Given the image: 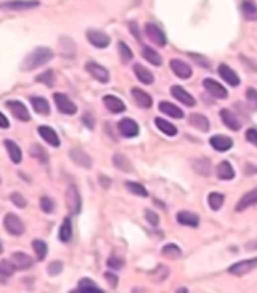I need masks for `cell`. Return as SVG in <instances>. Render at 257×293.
<instances>
[{
    "label": "cell",
    "mask_w": 257,
    "mask_h": 293,
    "mask_svg": "<svg viewBox=\"0 0 257 293\" xmlns=\"http://www.w3.org/2000/svg\"><path fill=\"white\" fill-rule=\"evenodd\" d=\"M54 57V53L51 48H47V47H38L35 50H32L26 57L24 60L21 62L20 65V69L21 71H33L39 66H44L45 63H48L50 60H53Z\"/></svg>",
    "instance_id": "1"
},
{
    "label": "cell",
    "mask_w": 257,
    "mask_h": 293,
    "mask_svg": "<svg viewBox=\"0 0 257 293\" xmlns=\"http://www.w3.org/2000/svg\"><path fill=\"white\" fill-rule=\"evenodd\" d=\"M65 200H66V206L68 211L72 215H77L81 212V195L77 189L75 185H69L66 192H65Z\"/></svg>",
    "instance_id": "2"
},
{
    "label": "cell",
    "mask_w": 257,
    "mask_h": 293,
    "mask_svg": "<svg viewBox=\"0 0 257 293\" xmlns=\"http://www.w3.org/2000/svg\"><path fill=\"white\" fill-rule=\"evenodd\" d=\"M3 227L6 229V232L12 236H21L26 230L24 227V223L12 212L6 214L5 218H3Z\"/></svg>",
    "instance_id": "3"
},
{
    "label": "cell",
    "mask_w": 257,
    "mask_h": 293,
    "mask_svg": "<svg viewBox=\"0 0 257 293\" xmlns=\"http://www.w3.org/2000/svg\"><path fill=\"white\" fill-rule=\"evenodd\" d=\"M53 98H54L56 107H57V110H59L60 113L68 115V116H72V115L77 113V106L69 100V96H68L66 93L57 92V93L53 95Z\"/></svg>",
    "instance_id": "4"
},
{
    "label": "cell",
    "mask_w": 257,
    "mask_h": 293,
    "mask_svg": "<svg viewBox=\"0 0 257 293\" xmlns=\"http://www.w3.org/2000/svg\"><path fill=\"white\" fill-rule=\"evenodd\" d=\"M38 6V0H9V2H3L0 5L2 11H29Z\"/></svg>",
    "instance_id": "5"
},
{
    "label": "cell",
    "mask_w": 257,
    "mask_h": 293,
    "mask_svg": "<svg viewBox=\"0 0 257 293\" xmlns=\"http://www.w3.org/2000/svg\"><path fill=\"white\" fill-rule=\"evenodd\" d=\"M5 107H8V110L12 113V116L15 119H18L20 122H30L32 118H30V113L29 110L26 109V106L17 100H9L5 103Z\"/></svg>",
    "instance_id": "6"
},
{
    "label": "cell",
    "mask_w": 257,
    "mask_h": 293,
    "mask_svg": "<svg viewBox=\"0 0 257 293\" xmlns=\"http://www.w3.org/2000/svg\"><path fill=\"white\" fill-rule=\"evenodd\" d=\"M118 130L119 134L125 139H132L137 137L140 133V127L135 121H132L131 118H124L119 124H118Z\"/></svg>",
    "instance_id": "7"
},
{
    "label": "cell",
    "mask_w": 257,
    "mask_h": 293,
    "mask_svg": "<svg viewBox=\"0 0 257 293\" xmlns=\"http://www.w3.org/2000/svg\"><path fill=\"white\" fill-rule=\"evenodd\" d=\"M170 93H171V96L175 98V100H178L181 104H184L187 107H194L197 104L196 98L190 92H187L184 87H181V86H171Z\"/></svg>",
    "instance_id": "8"
},
{
    "label": "cell",
    "mask_w": 257,
    "mask_h": 293,
    "mask_svg": "<svg viewBox=\"0 0 257 293\" xmlns=\"http://www.w3.org/2000/svg\"><path fill=\"white\" fill-rule=\"evenodd\" d=\"M144 33H146V36H147L153 44H156L158 47H165V44H167V36H165V33H164L156 24L147 23V24L144 26Z\"/></svg>",
    "instance_id": "9"
},
{
    "label": "cell",
    "mask_w": 257,
    "mask_h": 293,
    "mask_svg": "<svg viewBox=\"0 0 257 293\" xmlns=\"http://www.w3.org/2000/svg\"><path fill=\"white\" fill-rule=\"evenodd\" d=\"M254 268H257V257L248 259V260H242V262H236V263H233L227 271H229V274H232V275L242 277V275L248 274L250 271H253Z\"/></svg>",
    "instance_id": "10"
},
{
    "label": "cell",
    "mask_w": 257,
    "mask_h": 293,
    "mask_svg": "<svg viewBox=\"0 0 257 293\" xmlns=\"http://www.w3.org/2000/svg\"><path fill=\"white\" fill-rule=\"evenodd\" d=\"M202 84H203V87L208 90V93L211 95V96H214V98H217V100H226L227 98V89L226 87H223L218 81H215V80H212V78H205L203 81H202Z\"/></svg>",
    "instance_id": "11"
},
{
    "label": "cell",
    "mask_w": 257,
    "mask_h": 293,
    "mask_svg": "<svg viewBox=\"0 0 257 293\" xmlns=\"http://www.w3.org/2000/svg\"><path fill=\"white\" fill-rule=\"evenodd\" d=\"M86 71H88L100 83H109V80H110L109 69L104 68L103 65L97 63V62H88V63H86Z\"/></svg>",
    "instance_id": "12"
},
{
    "label": "cell",
    "mask_w": 257,
    "mask_h": 293,
    "mask_svg": "<svg viewBox=\"0 0 257 293\" xmlns=\"http://www.w3.org/2000/svg\"><path fill=\"white\" fill-rule=\"evenodd\" d=\"M69 158L78 165V167H81V168H92V164H94V161H92V158L86 153L83 149H80V147H74V149H71L69 150Z\"/></svg>",
    "instance_id": "13"
},
{
    "label": "cell",
    "mask_w": 257,
    "mask_h": 293,
    "mask_svg": "<svg viewBox=\"0 0 257 293\" xmlns=\"http://www.w3.org/2000/svg\"><path fill=\"white\" fill-rule=\"evenodd\" d=\"M170 68L173 71V74L181 78V80H187L193 75V69L188 63H185L181 59H171L170 60Z\"/></svg>",
    "instance_id": "14"
},
{
    "label": "cell",
    "mask_w": 257,
    "mask_h": 293,
    "mask_svg": "<svg viewBox=\"0 0 257 293\" xmlns=\"http://www.w3.org/2000/svg\"><path fill=\"white\" fill-rule=\"evenodd\" d=\"M86 36H88V41L97 48H106L110 45V41H112L107 33H104L101 30H94V29L88 30V35Z\"/></svg>",
    "instance_id": "15"
},
{
    "label": "cell",
    "mask_w": 257,
    "mask_h": 293,
    "mask_svg": "<svg viewBox=\"0 0 257 293\" xmlns=\"http://www.w3.org/2000/svg\"><path fill=\"white\" fill-rule=\"evenodd\" d=\"M209 145H211L212 149H215L218 152H227L233 147V140L227 136L217 134V136H212L209 139Z\"/></svg>",
    "instance_id": "16"
},
{
    "label": "cell",
    "mask_w": 257,
    "mask_h": 293,
    "mask_svg": "<svg viewBox=\"0 0 257 293\" xmlns=\"http://www.w3.org/2000/svg\"><path fill=\"white\" fill-rule=\"evenodd\" d=\"M131 95L134 98V103L140 109H150L152 107V96L140 87H132Z\"/></svg>",
    "instance_id": "17"
},
{
    "label": "cell",
    "mask_w": 257,
    "mask_h": 293,
    "mask_svg": "<svg viewBox=\"0 0 257 293\" xmlns=\"http://www.w3.org/2000/svg\"><path fill=\"white\" fill-rule=\"evenodd\" d=\"M103 103H104L106 109H107L110 113H113V115L124 113V112L127 110L125 103H124L122 100H119V98L115 96V95H106V96L103 98Z\"/></svg>",
    "instance_id": "18"
},
{
    "label": "cell",
    "mask_w": 257,
    "mask_h": 293,
    "mask_svg": "<svg viewBox=\"0 0 257 293\" xmlns=\"http://www.w3.org/2000/svg\"><path fill=\"white\" fill-rule=\"evenodd\" d=\"M218 74H220V77H221L226 83H229L232 87H236V86L241 84L239 75H238L229 65H226V63H221V65L218 66Z\"/></svg>",
    "instance_id": "19"
},
{
    "label": "cell",
    "mask_w": 257,
    "mask_h": 293,
    "mask_svg": "<svg viewBox=\"0 0 257 293\" xmlns=\"http://www.w3.org/2000/svg\"><path fill=\"white\" fill-rule=\"evenodd\" d=\"M71 293H104V290L91 278H83L78 281V287L71 290Z\"/></svg>",
    "instance_id": "20"
},
{
    "label": "cell",
    "mask_w": 257,
    "mask_h": 293,
    "mask_svg": "<svg viewBox=\"0 0 257 293\" xmlns=\"http://www.w3.org/2000/svg\"><path fill=\"white\" fill-rule=\"evenodd\" d=\"M254 205H257V188L245 192L239 199L235 209H236V212H242V211H245V209H248L250 206H254Z\"/></svg>",
    "instance_id": "21"
},
{
    "label": "cell",
    "mask_w": 257,
    "mask_h": 293,
    "mask_svg": "<svg viewBox=\"0 0 257 293\" xmlns=\"http://www.w3.org/2000/svg\"><path fill=\"white\" fill-rule=\"evenodd\" d=\"M220 118H221L223 124H224L229 130H232V131H239L241 127H242V122H241V121L235 116V113L230 112L229 109H223V110L220 112Z\"/></svg>",
    "instance_id": "22"
},
{
    "label": "cell",
    "mask_w": 257,
    "mask_h": 293,
    "mask_svg": "<svg viewBox=\"0 0 257 293\" xmlns=\"http://www.w3.org/2000/svg\"><path fill=\"white\" fill-rule=\"evenodd\" d=\"M176 221L181 224V226H187V227H199L200 224V218L197 214L194 212H188V211H181L176 214Z\"/></svg>",
    "instance_id": "23"
},
{
    "label": "cell",
    "mask_w": 257,
    "mask_h": 293,
    "mask_svg": "<svg viewBox=\"0 0 257 293\" xmlns=\"http://www.w3.org/2000/svg\"><path fill=\"white\" fill-rule=\"evenodd\" d=\"M159 112L161 113H164V115H167V116H170V118H173V119H182L185 115H184V110L181 109V107H178V106H175V104H171V103H168V101H161L159 103Z\"/></svg>",
    "instance_id": "24"
},
{
    "label": "cell",
    "mask_w": 257,
    "mask_h": 293,
    "mask_svg": "<svg viewBox=\"0 0 257 293\" xmlns=\"http://www.w3.org/2000/svg\"><path fill=\"white\" fill-rule=\"evenodd\" d=\"M11 260L14 262L15 268L20 269V271H24V269H29L33 266V259L26 254V253H21V251H17V253H12L11 256Z\"/></svg>",
    "instance_id": "25"
},
{
    "label": "cell",
    "mask_w": 257,
    "mask_h": 293,
    "mask_svg": "<svg viewBox=\"0 0 257 293\" xmlns=\"http://www.w3.org/2000/svg\"><path fill=\"white\" fill-rule=\"evenodd\" d=\"M38 133H39V136H41L50 146H53V147H59V146H60V139H59L57 133H56L53 128L42 125V127L38 128Z\"/></svg>",
    "instance_id": "26"
},
{
    "label": "cell",
    "mask_w": 257,
    "mask_h": 293,
    "mask_svg": "<svg viewBox=\"0 0 257 293\" xmlns=\"http://www.w3.org/2000/svg\"><path fill=\"white\" fill-rule=\"evenodd\" d=\"M188 124H190L193 128H196V130H199V131H203V133L209 131V128H211V124H209L208 118L203 116V115H200V113H193V115H190Z\"/></svg>",
    "instance_id": "27"
},
{
    "label": "cell",
    "mask_w": 257,
    "mask_h": 293,
    "mask_svg": "<svg viewBox=\"0 0 257 293\" xmlns=\"http://www.w3.org/2000/svg\"><path fill=\"white\" fill-rule=\"evenodd\" d=\"M30 104L33 107V110L38 113V115H42V116H48L50 115V104L48 101L45 100V98L42 96H30Z\"/></svg>",
    "instance_id": "28"
},
{
    "label": "cell",
    "mask_w": 257,
    "mask_h": 293,
    "mask_svg": "<svg viewBox=\"0 0 257 293\" xmlns=\"http://www.w3.org/2000/svg\"><path fill=\"white\" fill-rule=\"evenodd\" d=\"M235 168L232 167V164L229 161H221L217 165V177L220 180H232L235 177Z\"/></svg>",
    "instance_id": "29"
},
{
    "label": "cell",
    "mask_w": 257,
    "mask_h": 293,
    "mask_svg": "<svg viewBox=\"0 0 257 293\" xmlns=\"http://www.w3.org/2000/svg\"><path fill=\"white\" fill-rule=\"evenodd\" d=\"M3 145H5V147H6V150H8V153H9V158L12 159V162L20 164L21 159H23V152H21V149L17 146V143L12 142V140H9V139H5V140H3Z\"/></svg>",
    "instance_id": "30"
},
{
    "label": "cell",
    "mask_w": 257,
    "mask_h": 293,
    "mask_svg": "<svg viewBox=\"0 0 257 293\" xmlns=\"http://www.w3.org/2000/svg\"><path fill=\"white\" fill-rule=\"evenodd\" d=\"M155 125L162 134H165L168 137H175L178 134V128L173 124H170L168 121L162 119V118H155Z\"/></svg>",
    "instance_id": "31"
},
{
    "label": "cell",
    "mask_w": 257,
    "mask_h": 293,
    "mask_svg": "<svg viewBox=\"0 0 257 293\" xmlns=\"http://www.w3.org/2000/svg\"><path fill=\"white\" fill-rule=\"evenodd\" d=\"M141 56H143L149 63H152L153 66H161V65H162V57H161V54L156 53V50H153L152 47L143 45V48H141Z\"/></svg>",
    "instance_id": "32"
},
{
    "label": "cell",
    "mask_w": 257,
    "mask_h": 293,
    "mask_svg": "<svg viewBox=\"0 0 257 293\" xmlns=\"http://www.w3.org/2000/svg\"><path fill=\"white\" fill-rule=\"evenodd\" d=\"M193 168L202 176H209L212 171V164L209 158H199L193 161Z\"/></svg>",
    "instance_id": "33"
},
{
    "label": "cell",
    "mask_w": 257,
    "mask_h": 293,
    "mask_svg": "<svg viewBox=\"0 0 257 293\" xmlns=\"http://www.w3.org/2000/svg\"><path fill=\"white\" fill-rule=\"evenodd\" d=\"M134 74H135V77L141 81V83H144V84H152L153 83V74L147 69V68H144L143 65H140V63H135L134 65Z\"/></svg>",
    "instance_id": "34"
},
{
    "label": "cell",
    "mask_w": 257,
    "mask_h": 293,
    "mask_svg": "<svg viewBox=\"0 0 257 293\" xmlns=\"http://www.w3.org/2000/svg\"><path fill=\"white\" fill-rule=\"evenodd\" d=\"M71 238H72V223H71V220L66 217V218L63 220L60 229H59V241L63 242V244H68V242L71 241Z\"/></svg>",
    "instance_id": "35"
},
{
    "label": "cell",
    "mask_w": 257,
    "mask_h": 293,
    "mask_svg": "<svg viewBox=\"0 0 257 293\" xmlns=\"http://www.w3.org/2000/svg\"><path fill=\"white\" fill-rule=\"evenodd\" d=\"M161 254L167 259H171V260H176L179 257H182V250L176 245V244H167L162 247L161 250Z\"/></svg>",
    "instance_id": "36"
},
{
    "label": "cell",
    "mask_w": 257,
    "mask_h": 293,
    "mask_svg": "<svg viewBox=\"0 0 257 293\" xmlns=\"http://www.w3.org/2000/svg\"><path fill=\"white\" fill-rule=\"evenodd\" d=\"M113 164H115L116 168H119L122 171H132V164L124 153H115L113 155Z\"/></svg>",
    "instance_id": "37"
},
{
    "label": "cell",
    "mask_w": 257,
    "mask_h": 293,
    "mask_svg": "<svg viewBox=\"0 0 257 293\" xmlns=\"http://www.w3.org/2000/svg\"><path fill=\"white\" fill-rule=\"evenodd\" d=\"M241 12L244 15V18L248 20V21L257 20V6L251 2H244L241 5Z\"/></svg>",
    "instance_id": "38"
},
{
    "label": "cell",
    "mask_w": 257,
    "mask_h": 293,
    "mask_svg": "<svg viewBox=\"0 0 257 293\" xmlns=\"http://www.w3.org/2000/svg\"><path fill=\"white\" fill-rule=\"evenodd\" d=\"M208 205L212 211H220L224 205V195L220 192H211L208 195Z\"/></svg>",
    "instance_id": "39"
},
{
    "label": "cell",
    "mask_w": 257,
    "mask_h": 293,
    "mask_svg": "<svg viewBox=\"0 0 257 293\" xmlns=\"http://www.w3.org/2000/svg\"><path fill=\"white\" fill-rule=\"evenodd\" d=\"M125 188H127L129 192L138 195V197H147V195H149L147 189H146L141 183H137V182H125Z\"/></svg>",
    "instance_id": "40"
},
{
    "label": "cell",
    "mask_w": 257,
    "mask_h": 293,
    "mask_svg": "<svg viewBox=\"0 0 257 293\" xmlns=\"http://www.w3.org/2000/svg\"><path fill=\"white\" fill-rule=\"evenodd\" d=\"M118 51H119V56H121V60H122V63H128L131 59H132V50L128 47V44L127 42H124V41H119L118 42Z\"/></svg>",
    "instance_id": "41"
},
{
    "label": "cell",
    "mask_w": 257,
    "mask_h": 293,
    "mask_svg": "<svg viewBox=\"0 0 257 293\" xmlns=\"http://www.w3.org/2000/svg\"><path fill=\"white\" fill-rule=\"evenodd\" d=\"M32 247H33V251H35V254H36V259H38V260H44L45 256H47V253H48L47 244H45L44 241H41V239H35V241L32 242Z\"/></svg>",
    "instance_id": "42"
},
{
    "label": "cell",
    "mask_w": 257,
    "mask_h": 293,
    "mask_svg": "<svg viewBox=\"0 0 257 293\" xmlns=\"http://www.w3.org/2000/svg\"><path fill=\"white\" fill-rule=\"evenodd\" d=\"M35 81L42 83V84H45V86H48V87H53L54 83H56V77H54V72H53L51 69H48V71H44L42 74H39V75L35 78Z\"/></svg>",
    "instance_id": "43"
},
{
    "label": "cell",
    "mask_w": 257,
    "mask_h": 293,
    "mask_svg": "<svg viewBox=\"0 0 257 293\" xmlns=\"http://www.w3.org/2000/svg\"><path fill=\"white\" fill-rule=\"evenodd\" d=\"M30 155L33 156V158H36L39 162H42V164H47L48 162V155H47V152L39 146V145H32V147H30Z\"/></svg>",
    "instance_id": "44"
},
{
    "label": "cell",
    "mask_w": 257,
    "mask_h": 293,
    "mask_svg": "<svg viewBox=\"0 0 257 293\" xmlns=\"http://www.w3.org/2000/svg\"><path fill=\"white\" fill-rule=\"evenodd\" d=\"M17 268H15V265H14V262L11 260H2L0 262V275H2L3 278H8V277H11L12 274H14V271H15Z\"/></svg>",
    "instance_id": "45"
},
{
    "label": "cell",
    "mask_w": 257,
    "mask_h": 293,
    "mask_svg": "<svg viewBox=\"0 0 257 293\" xmlns=\"http://www.w3.org/2000/svg\"><path fill=\"white\" fill-rule=\"evenodd\" d=\"M39 205H41V209L45 214H51L54 211V202L48 197V195H42L41 200H39Z\"/></svg>",
    "instance_id": "46"
},
{
    "label": "cell",
    "mask_w": 257,
    "mask_h": 293,
    "mask_svg": "<svg viewBox=\"0 0 257 293\" xmlns=\"http://www.w3.org/2000/svg\"><path fill=\"white\" fill-rule=\"evenodd\" d=\"M245 95H247V101L251 106V109L253 110H257V90L254 87H248L247 92H245Z\"/></svg>",
    "instance_id": "47"
},
{
    "label": "cell",
    "mask_w": 257,
    "mask_h": 293,
    "mask_svg": "<svg viewBox=\"0 0 257 293\" xmlns=\"http://www.w3.org/2000/svg\"><path fill=\"white\" fill-rule=\"evenodd\" d=\"M9 199H11V202H12L18 209H23V208L27 206V200L23 197V195H21L20 192H12V194L9 195Z\"/></svg>",
    "instance_id": "48"
},
{
    "label": "cell",
    "mask_w": 257,
    "mask_h": 293,
    "mask_svg": "<svg viewBox=\"0 0 257 293\" xmlns=\"http://www.w3.org/2000/svg\"><path fill=\"white\" fill-rule=\"evenodd\" d=\"M144 218L147 220V223L152 226V227H158L159 226V217L156 212L150 211V209H146L144 211Z\"/></svg>",
    "instance_id": "49"
},
{
    "label": "cell",
    "mask_w": 257,
    "mask_h": 293,
    "mask_svg": "<svg viewBox=\"0 0 257 293\" xmlns=\"http://www.w3.org/2000/svg\"><path fill=\"white\" fill-rule=\"evenodd\" d=\"M62 269H63V263L59 262V260L51 262V263L48 265V268H47V271H48L50 275H59V274L62 272Z\"/></svg>",
    "instance_id": "50"
},
{
    "label": "cell",
    "mask_w": 257,
    "mask_h": 293,
    "mask_svg": "<svg viewBox=\"0 0 257 293\" xmlns=\"http://www.w3.org/2000/svg\"><path fill=\"white\" fill-rule=\"evenodd\" d=\"M245 139H247V142H250L251 145H254L257 147V128H248L245 133Z\"/></svg>",
    "instance_id": "51"
},
{
    "label": "cell",
    "mask_w": 257,
    "mask_h": 293,
    "mask_svg": "<svg viewBox=\"0 0 257 293\" xmlns=\"http://www.w3.org/2000/svg\"><path fill=\"white\" fill-rule=\"evenodd\" d=\"M107 265L110 268H113V269H122L124 268V260L119 259V257H116V256H112V257H109Z\"/></svg>",
    "instance_id": "52"
},
{
    "label": "cell",
    "mask_w": 257,
    "mask_h": 293,
    "mask_svg": "<svg viewBox=\"0 0 257 293\" xmlns=\"http://www.w3.org/2000/svg\"><path fill=\"white\" fill-rule=\"evenodd\" d=\"M104 277H106V280L109 281V284H110L113 289H116L118 281H119V277H118L116 274H113V272H106V274H104Z\"/></svg>",
    "instance_id": "53"
},
{
    "label": "cell",
    "mask_w": 257,
    "mask_h": 293,
    "mask_svg": "<svg viewBox=\"0 0 257 293\" xmlns=\"http://www.w3.org/2000/svg\"><path fill=\"white\" fill-rule=\"evenodd\" d=\"M190 56H191L202 68H209V62H208L203 56H199V54H196V53H190Z\"/></svg>",
    "instance_id": "54"
},
{
    "label": "cell",
    "mask_w": 257,
    "mask_h": 293,
    "mask_svg": "<svg viewBox=\"0 0 257 293\" xmlns=\"http://www.w3.org/2000/svg\"><path fill=\"white\" fill-rule=\"evenodd\" d=\"M81 121H83V124H84V125H88V128H89V130H94V116H92L91 113L83 115Z\"/></svg>",
    "instance_id": "55"
},
{
    "label": "cell",
    "mask_w": 257,
    "mask_h": 293,
    "mask_svg": "<svg viewBox=\"0 0 257 293\" xmlns=\"http://www.w3.org/2000/svg\"><path fill=\"white\" fill-rule=\"evenodd\" d=\"M129 30L134 33V36L137 38V41H140V32H138V29H137V23L131 21V23H129Z\"/></svg>",
    "instance_id": "56"
},
{
    "label": "cell",
    "mask_w": 257,
    "mask_h": 293,
    "mask_svg": "<svg viewBox=\"0 0 257 293\" xmlns=\"http://www.w3.org/2000/svg\"><path fill=\"white\" fill-rule=\"evenodd\" d=\"M0 127H2V130H8L9 128V122H8V119H6V116L3 113L0 115Z\"/></svg>",
    "instance_id": "57"
},
{
    "label": "cell",
    "mask_w": 257,
    "mask_h": 293,
    "mask_svg": "<svg viewBox=\"0 0 257 293\" xmlns=\"http://www.w3.org/2000/svg\"><path fill=\"white\" fill-rule=\"evenodd\" d=\"M100 182H101L103 188H109L112 185V180L109 177H106V176H100Z\"/></svg>",
    "instance_id": "58"
},
{
    "label": "cell",
    "mask_w": 257,
    "mask_h": 293,
    "mask_svg": "<svg viewBox=\"0 0 257 293\" xmlns=\"http://www.w3.org/2000/svg\"><path fill=\"white\" fill-rule=\"evenodd\" d=\"M245 248H247V250H257V239L248 242V244L245 245Z\"/></svg>",
    "instance_id": "59"
}]
</instances>
